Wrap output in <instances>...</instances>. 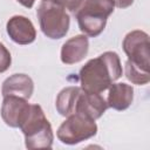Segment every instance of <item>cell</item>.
Returning <instances> with one entry per match:
<instances>
[{"mask_svg":"<svg viewBox=\"0 0 150 150\" xmlns=\"http://www.w3.org/2000/svg\"><path fill=\"white\" fill-rule=\"evenodd\" d=\"M122 64L117 53L108 50L89 60L79 73L81 89L101 94L122 76Z\"/></svg>","mask_w":150,"mask_h":150,"instance_id":"obj_1","label":"cell"},{"mask_svg":"<svg viewBox=\"0 0 150 150\" xmlns=\"http://www.w3.org/2000/svg\"><path fill=\"white\" fill-rule=\"evenodd\" d=\"M20 130L25 136L27 149H50L53 146V129L41 105L30 104L29 112L20 125Z\"/></svg>","mask_w":150,"mask_h":150,"instance_id":"obj_2","label":"cell"},{"mask_svg":"<svg viewBox=\"0 0 150 150\" xmlns=\"http://www.w3.org/2000/svg\"><path fill=\"white\" fill-rule=\"evenodd\" d=\"M114 8L111 0H83L75 12L80 30L90 38L98 36L104 30Z\"/></svg>","mask_w":150,"mask_h":150,"instance_id":"obj_3","label":"cell"},{"mask_svg":"<svg viewBox=\"0 0 150 150\" xmlns=\"http://www.w3.org/2000/svg\"><path fill=\"white\" fill-rule=\"evenodd\" d=\"M36 16L41 32L52 40L66 36L70 26L69 14L66 8L54 1L43 0L36 9Z\"/></svg>","mask_w":150,"mask_h":150,"instance_id":"obj_4","label":"cell"},{"mask_svg":"<svg viewBox=\"0 0 150 150\" xmlns=\"http://www.w3.org/2000/svg\"><path fill=\"white\" fill-rule=\"evenodd\" d=\"M97 134V124L94 120L80 115L71 114L61 123L56 131L59 141L67 145H75L94 137Z\"/></svg>","mask_w":150,"mask_h":150,"instance_id":"obj_5","label":"cell"},{"mask_svg":"<svg viewBox=\"0 0 150 150\" xmlns=\"http://www.w3.org/2000/svg\"><path fill=\"white\" fill-rule=\"evenodd\" d=\"M124 53L128 56V62L134 67L149 71L150 68V41L149 35L141 29L129 32L122 42Z\"/></svg>","mask_w":150,"mask_h":150,"instance_id":"obj_6","label":"cell"},{"mask_svg":"<svg viewBox=\"0 0 150 150\" xmlns=\"http://www.w3.org/2000/svg\"><path fill=\"white\" fill-rule=\"evenodd\" d=\"M30 109L28 100L18 96H5L1 104V118L11 128H20Z\"/></svg>","mask_w":150,"mask_h":150,"instance_id":"obj_7","label":"cell"},{"mask_svg":"<svg viewBox=\"0 0 150 150\" xmlns=\"http://www.w3.org/2000/svg\"><path fill=\"white\" fill-rule=\"evenodd\" d=\"M6 30L11 40L18 45H29L36 39V29L33 22L23 15H14L6 23Z\"/></svg>","mask_w":150,"mask_h":150,"instance_id":"obj_8","label":"cell"},{"mask_svg":"<svg viewBox=\"0 0 150 150\" xmlns=\"http://www.w3.org/2000/svg\"><path fill=\"white\" fill-rule=\"evenodd\" d=\"M107 109V101L101 94H93L81 90L75 104L74 114H80L96 121L105 112Z\"/></svg>","mask_w":150,"mask_h":150,"instance_id":"obj_9","label":"cell"},{"mask_svg":"<svg viewBox=\"0 0 150 150\" xmlns=\"http://www.w3.org/2000/svg\"><path fill=\"white\" fill-rule=\"evenodd\" d=\"M89 41L87 35L80 34L68 39L61 47V61L64 64H75L81 62L88 54Z\"/></svg>","mask_w":150,"mask_h":150,"instance_id":"obj_10","label":"cell"},{"mask_svg":"<svg viewBox=\"0 0 150 150\" xmlns=\"http://www.w3.org/2000/svg\"><path fill=\"white\" fill-rule=\"evenodd\" d=\"M34 91V82L26 74H13L2 82V96H18L29 100Z\"/></svg>","mask_w":150,"mask_h":150,"instance_id":"obj_11","label":"cell"},{"mask_svg":"<svg viewBox=\"0 0 150 150\" xmlns=\"http://www.w3.org/2000/svg\"><path fill=\"white\" fill-rule=\"evenodd\" d=\"M107 96L108 108L122 111L128 109L134 101V88L127 83H112Z\"/></svg>","mask_w":150,"mask_h":150,"instance_id":"obj_12","label":"cell"},{"mask_svg":"<svg viewBox=\"0 0 150 150\" xmlns=\"http://www.w3.org/2000/svg\"><path fill=\"white\" fill-rule=\"evenodd\" d=\"M81 87H76V86H70V87H66L63 88L56 96V101H55V107L57 112L61 116H69L71 114H74L75 111V104L77 101V97L81 93Z\"/></svg>","mask_w":150,"mask_h":150,"instance_id":"obj_13","label":"cell"},{"mask_svg":"<svg viewBox=\"0 0 150 150\" xmlns=\"http://www.w3.org/2000/svg\"><path fill=\"white\" fill-rule=\"evenodd\" d=\"M124 74L131 83L137 86H144L150 82V71H145L137 67H134L128 61L124 64Z\"/></svg>","mask_w":150,"mask_h":150,"instance_id":"obj_14","label":"cell"},{"mask_svg":"<svg viewBox=\"0 0 150 150\" xmlns=\"http://www.w3.org/2000/svg\"><path fill=\"white\" fill-rule=\"evenodd\" d=\"M12 64V56L9 50L5 47L4 43L0 42V74L5 73L6 70L9 69Z\"/></svg>","mask_w":150,"mask_h":150,"instance_id":"obj_15","label":"cell"},{"mask_svg":"<svg viewBox=\"0 0 150 150\" xmlns=\"http://www.w3.org/2000/svg\"><path fill=\"white\" fill-rule=\"evenodd\" d=\"M50 1H54V2L63 6L66 9H68L71 13H75L79 9V7H80V5L82 4L83 0H50Z\"/></svg>","mask_w":150,"mask_h":150,"instance_id":"obj_16","label":"cell"},{"mask_svg":"<svg viewBox=\"0 0 150 150\" xmlns=\"http://www.w3.org/2000/svg\"><path fill=\"white\" fill-rule=\"evenodd\" d=\"M114 6L118 8H128L134 4V0H111Z\"/></svg>","mask_w":150,"mask_h":150,"instance_id":"obj_17","label":"cell"},{"mask_svg":"<svg viewBox=\"0 0 150 150\" xmlns=\"http://www.w3.org/2000/svg\"><path fill=\"white\" fill-rule=\"evenodd\" d=\"M16 1L20 5H22L23 7H26V8H32L34 2H35V0H16Z\"/></svg>","mask_w":150,"mask_h":150,"instance_id":"obj_18","label":"cell"}]
</instances>
